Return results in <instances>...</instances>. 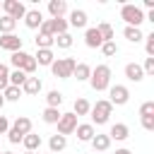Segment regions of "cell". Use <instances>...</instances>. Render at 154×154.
<instances>
[{"label":"cell","mask_w":154,"mask_h":154,"mask_svg":"<svg viewBox=\"0 0 154 154\" xmlns=\"http://www.w3.org/2000/svg\"><path fill=\"white\" fill-rule=\"evenodd\" d=\"M36 67H38V65H36V60H34V55H29V53H26V58H24V63H22V67H19V70H22V72H24L26 77H31Z\"/></svg>","instance_id":"obj_28"},{"label":"cell","mask_w":154,"mask_h":154,"mask_svg":"<svg viewBox=\"0 0 154 154\" xmlns=\"http://www.w3.org/2000/svg\"><path fill=\"white\" fill-rule=\"evenodd\" d=\"M89 108H91V103H89L87 99H75L72 113H75V116H89Z\"/></svg>","instance_id":"obj_25"},{"label":"cell","mask_w":154,"mask_h":154,"mask_svg":"<svg viewBox=\"0 0 154 154\" xmlns=\"http://www.w3.org/2000/svg\"><path fill=\"white\" fill-rule=\"evenodd\" d=\"M10 128L24 137V135H29V132H31V128H34V125H31V118H26V116H19V118H14V123H12Z\"/></svg>","instance_id":"obj_14"},{"label":"cell","mask_w":154,"mask_h":154,"mask_svg":"<svg viewBox=\"0 0 154 154\" xmlns=\"http://www.w3.org/2000/svg\"><path fill=\"white\" fill-rule=\"evenodd\" d=\"M60 116H63V113H60V108H51V106H46V108H43V113H41V118H43V123H46V125H55V123L60 120Z\"/></svg>","instance_id":"obj_23"},{"label":"cell","mask_w":154,"mask_h":154,"mask_svg":"<svg viewBox=\"0 0 154 154\" xmlns=\"http://www.w3.org/2000/svg\"><path fill=\"white\" fill-rule=\"evenodd\" d=\"M0 12H2V2H0Z\"/></svg>","instance_id":"obj_47"},{"label":"cell","mask_w":154,"mask_h":154,"mask_svg":"<svg viewBox=\"0 0 154 154\" xmlns=\"http://www.w3.org/2000/svg\"><path fill=\"white\" fill-rule=\"evenodd\" d=\"M7 87H10V70H7V65L0 63V91H5Z\"/></svg>","instance_id":"obj_34"},{"label":"cell","mask_w":154,"mask_h":154,"mask_svg":"<svg viewBox=\"0 0 154 154\" xmlns=\"http://www.w3.org/2000/svg\"><path fill=\"white\" fill-rule=\"evenodd\" d=\"M142 116H154V101H144L140 106V118Z\"/></svg>","instance_id":"obj_38"},{"label":"cell","mask_w":154,"mask_h":154,"mask_svg":"<svg viewBox=\"0 0 154 154\" xmlns=\"http://www.w3.org/2000/svg\"><path fill=\"white\" fill-rule=\"evenodd\" d=\"M41 89H43V82H41L38 77H34V75L26 77V82L22 84V94H26V96H36Z\"/></svg>","instance_id":"obj_11"},{"label":"cell","mask_w":154,"mask_h":154,"mask_svg":"<svg viewBox=\"0 0 154 154\" xmlns=\"http://www.w3.org/2000/svg\"><path fill=\"white\" fill-rule=\"evenodd\" d=\"M0 154H14V152H0Z\"/></svg>","instance_id":"obj_45"},{"label":"cell","mask_w":154,"mask_h":154,"mask_svg":"<svg viewBox=\"0 0 154 154\" xmlns=\"http://www.w3.org/2000/svg\"><path fill=\"white\" fill-rule=\"evenodd\" d=\"M24 58H26V51H17V53H12V55H10L12 67H14V70H19V67H22V63H24Z\"/></svg>","instance_id":"obj_36"},{"label":"cell","mask_w":154,"mask_h":154,"mask_svg":"<svg viewBox=\"0 0 154 154\" xmlns=\"http://www.w3.org/2000/svg\"><path fill=\"white\" fill-rule=\"evenodd\" d=\"M75 132H77V140L79 142H91V137L96 135V128L91 123H77Z\"/></svg>","instance_id":"obj_12"},{"label":"cell","mask_w":154,"mask_h":154,"mask_svg":"<svg viewBox=\"0 0 154 154\" xmlns=\"http://www.w3.org/2000/svg\"><path fill=\"white\" fill-rule=\"evenodd\" d=\"M26 82V75L22 72V70H14V72H10V84L12 87H19L22 89V84Z\"/></svg>","instance_id":"obj_32"},{"label":"cell","mask_w":154,"mask_h":154,"mask_svg":"<svg viewBox=\"0 0 154 154\" xmlns=\"http://www.w3.org/2000/svg\"><path fill=\"white\" fill-rule=\"evenodd\" d=\"M91 147H94V152H96V154H103V152L111 147V137H108V135H103V132H96V135L91 137Z\"/></svg>","instance_id":"obj_15"},{"label":"cell","mask_w":154,"mask_h":154,"mask_svg":"<svg viewBox=\"0 0 154 154\" xmlns=\"http://www.w3.org/2000/svg\"><path fill=\"white\" fill-rule=\"evenodd\" d=\"M2 106H5V99H2V91H0V111H2Z\"/></svg>","instance_id":"obj_44"},{"label":"cell","mask_w":154,"mask_h":154,"mask_svg":"<svg viewBox=\"0 0 154 154\" xmlns=\"http://www.w3.org/2000/svg\"><path fill=\"white\" fill-rule=\"evenodd\" d=\"M140 120H142V128L144 130H149V132L154 130V116H142Z\"/></svg>","instance_id":"obj_40"},{"label":"cell","mask_w":154,"mask_h":154,"mask_svg":"<svg viewBox=\"0 0 154 154\" xmlns=\"http://www.w3.org/2000/svg\"><path fill=\"white\" fill-rule=\"evenodd\" d=\"M123 36H125L130 43H140V41H144L142 29H137V26H125V29H123Z\"/></svg>","instance_id":"obj_24"},{"label":"cell","mask_w":154,"mask_h":154,"mask_svg":"<svg viewBox=\"0 0 154 154\" xmlns=\"http://www.w3.org/2000/svg\"><path fill=\"white\" fill-rule=\"evenodd\" d=\"M87 19H89V17H87V12H84V10H72V12H70L67 24H70V26H75V29H84V26H87Z\"/></svg>","instance_id":"obj_17"},{"label":"cell","mask_w":154,"mask_h":154,"mask_svg":"<svg viewBox=\"0 0 154 154\" xmlns=\"http://www.w3.org/2000/svg\"><path fill=\"white\" fill-rule=\"evenodd\" d=\"M84 43H87V48H101L103 38H101V34H99L96 26H89V29L84 31Z\"/></svg>","instance_id":"obj_13"},{"label":"cell","mask_w":154,"mask_h":154,"mask_svg":"<svg viewBox=\"0 0 154 154\" xmlns=\"http://www.w3.org/2000/svg\"><path fill=\"white\" fill-rule=\"evenodd\" d=\"M24 154H36V152H24Z\"/></svg>","instance_id":"obj_46"},{"label":"cell","mask_w":154,"mask_h":154,"mask_svg":"<svg viewBox=\"0 0 154 154\" xmlns=\"http://www.w3.org/2000/svg\"><path fill=\"white\" fill-rule=\"evenodd\" d=\"M75 65H77L75 58H55L53 65H51V72H53V77H58V79H70L72 72H75Z\"/></svg>","instance_id":"obj_4"},{"label":"cell","mask_w":154,"mask_h":154,"mask_svg":"<svg viewBox=\"0 0 154 154\" xmlns=\"http://www.w3.org/2000/svg\"><path fill=\"white\" fill-rule=\"evenodd\" d=\"M41 22H43L41 10H26V14H24V24H26V29H38Z\"/></svg>","instance_id":"obj_16"},{"label":"cell","mask_w":154,"mask_h":154,"mask_svg":"<svg viewBox=\"0 0 154 154\" xmlns=\"http://www.w3.org/2000/svg\"><path fill=\"white\" fill-rule=\"evenodd\" d=\"M7 130H10V120L5 116H0V135H7Z\"/></svg>","instance_id":"obj_41"},{"label":"cell","mask_w":154,"mask_h":154,"mask_svg":"<svg viewBox=\"0 0 154 154\" xmlns=\"http://www.w3.org/2000/svg\"><path fill=\"white\" fill-rule=\"evenodd\" d=\"M48 154H51V152H48Z\"/></svg>","instance_id":"obj_48"},{"label":"cell","mask_w":154,"mask_h":154,"mask_svg":"<svg viewBox=\"0 0 154 154\" xmlns=\"http://www.w3.org/2000/svg\"><path fill=\"white\" fill-rule=\"evenodd\" d=\"M34 60H36V65L51 67V65H53V60H55V55H53V51H51V48H38V51H36V55H34Z\"/></svg>","instance_id":"obj_18"},{"label":"cell","mask_w":154,"mask_h":154,"mask_svg":"<svg viewBox=\"0 0 154 154\" xmlns=\"http://www.w3.org/2000/svg\"><path fill=\"white\" fill-rule=\"evenodd\" d=\"M108 137H111V142L116 140V142H123V140H128L130 137V128L125 125V123H113L111 125V130L106 132Z\"/></svg>","instance_id":"obj_9"},{"label":"cell","mask_w":154,"mask_h":154,"mask_svg":"<svg viewBox=\"0 0 154 154\" xmlns=\"http://www.w3.org/2000/svg\"><path fill=\"white\" fill-rule=\"evenodd\" d=\"M53 46H58V48H70V46H72V34L65 31V34L55 36V38H53Z\"/></svg>","instance_id":"obj_30"},{"label":"cell","mask_w":154,"mask_h":154,"mask_svg":"<svg viewBox=\"0 0 154 154\" xmlns=\"http://www.w3.org/2000/svg\"><path fill=\"white\" fill-rule=\"evenodd\" d=\"M2 12L17 22V19H24L26 7H24V2H19V0H2Z\"/></svg>","instance_id":"obj_6"},{"label":"cell","mask_w":154,"mask_h":154,"mask_svg":"<svg viewBox=\"0 0 154 154\" xmlns=\"http://www.w3.org/2000/svg\"><path fill=\"white\" fill-rule=\"evenodd\" d=\"M89 84H91L94 91H106V89L111 87V67H108V65H96V67H91Z\"/></svg>","instance_id":"obj_1"},{"label":"cell","mask_w":154,"mask_h":154,"mask_svg":"<svg viewBox=\"0 0 154 154\" xmlns=\"http://www.w3.org/2000/svg\"><path fill=\"white\" fill-rule=\"evenodd\" d=\"M19 96H22V89H19V87H12V84H10V87L2 91L5 103H7V101H12V103H14V101H19Z\"/></svg>","instance_id":"obj_29"},{"label":"cell","mask_w":154,"mask_h":154,"mask_svg":"<svg viewBox=\"0 0 154 154\" xmlns=\"http://www.w3.org/2000/svg\"><path fill=\"white\" fill-rule=\"evenodd\" d=\"M142 72H144V77H147V75H154V58H144Z\"/></svg>","instance_id":"obj_39"},{"label":"cell","mask_w":154,"mask_h":154,"mask_svg":"<svg viewBox=\"0 0 154 154\" xmlns=\"http://www.w3.org/2000/svg\"><path fill=\"white\" fill-rule=\"evenodd\" d=\"M108 94H111V106H125L130 101V89L125 84H111L108 87Z\"/></svg>","instance_id":"obj_5"},{"label":"cell","mask_w":154,"mask_h":154,"mask_svg":"<svg viewBox=\"0 0 154 154\" xmlns=\"http://www.w3.org/2000/svg\"><path fill=\"white\" fill-rule=\"evenodd\" d=\"M120 19L125 22V26H137V29H140L142 22H144V12H142V7L125 2V5L120 7Z\"/></svg>","instance_id":"obj_3"},{"label":"cell","mask_w":154,"mask_h":154,"mask_svg":"<svg viewBox=\"0 0 154 154\" xmlns=\"http://www.w3.org/2000/svg\"><path fill=\"white\" fill-rule=\"evenodd\" d=\"M41 135H36V132H29V135H24V140H22V144H24V149L26 152H36L38 147H41Z\"/></svg>","instance_id":"obj_21"},{"label":"cell","mask_w":154,"mask_h":154,"mask_svg":"<svg viewBox=\"0 0 154 154\" xmlns=\"http://www.w3.org/2000/svg\"><path fill=\"white\" fill-rule=\"evenodd\" d=\"M46 103H48L51 108H60V103H63V94H60L58 89H51V91L46 94Z\"/></svg>","instance_id":"obj_27"},{"label":"cell","mask_w":154,"mask_h":154,"mask_svg":"<svg viewBox=\"0 0 154 154\" xmlns=\"http://www.w3.org/2000/svg\"><path fill=\"white\" fill-rule=\"evenodd\" d=\"M0 48L10 51V53H17V51H22V38L17 34H2L0 36Z\"/></svg>","instance_id":"obj_8"},{"label":"cell","mask_w":154,"mask_h":154,"mask_svg":"<svg viewBox=\"0 0 154 154\" xmlns=\"http://www.w3.org/2000/svg\"><path fill=\"white\" fill-rule=\"evenodd\" d=\"M48 14H51V19H63L67 14V2L65 0H48Z\"/></svg>","instance_id":"obj_10"},{"label":"cell","mask_w":154,"mask_h":154,"mask_svg":"<svg viewBox=\"0 0 154 154\" xmlns=\"http://www.w3.org/2000/svg\"><path fill=\"white\" fill-rule=\"evenodd\" d=\"M0 152H2V149H0Z\"/></svg>","instance_id":"obj_49"},{"label":"cell","mask_w":154,"mask_h":154,"mask_svg":"<svg viewBox=\"0 0 154 154\" xmlns=\"http://www.w3.org/2000/svg\"><path fill=\"white\" fill-rule=\"evenodd\" d=\"M96 29H99V34H101V38H103V41H113V36H116V34H113V26H111L108 22H101Z\"/></svg>","instance_id":"obj_31"},{"label":"cell","mask_w":154,"mask_h":154,"mask_svg":"<svg viewBox=\"0 0 154 154\" xmlns=\"http://www.w3.org/2000/svg\"><path fill=\"white\" fill-rule=\"evenodd\" d=\"M36 48H51V51H53V36L38 34V36H36Z\"/></svg>","instance_id":"obj_35"},{"label":"cell","mask_w":154,"mask_h":154,"mask_svg":"<svg viewBox=\"0 0 154 154\" xmlns=\"http://www.w3.org/2000/svg\"><path fill=\"white\" fill-rule=\"evenodd\" d=\"M55 125H58V135H63V137H65V135H72L75 128H77V116H75L72 111H70V113H63Z\"/></svg>","instance_id":"obj_7"},{"label":"cell","mask_w":154,"mask_h":154,"mask_svg":"<svg viewBox=\"0 0 154 154\" xmlns=\"http://www.w3.org/2000/svg\"><path fill=\"white\" fill-rule=\"evenodd\" d=\"M101 53H103L106 58H113V55L118 53V46H116V41H103V43H101Z\"/></svg>","instance_id":"obj_33"},{"label":"cell","mask_w":154,"mask_h":154,"mask_svg":"<svg viewBox=\"0 0 154 154\" xmlns=\"http://www.w3.org/2000/svg\"><path fill=\"white\" fill-rule=\"evenodd\" d=\"M67 147V137H63V135H51V140H48V149H51V154H60L63 149Z\"/></svg>","instance_id":"obj_20"},{"label":"cell","mask_w":154,"mask_h":154,"mask_svg":"<svg viewBox=\"0 0 154 154\" xmlns=\"http://www.w3.org/2000/svg\"><path fill=\"white\" fill-rule=\"evenodd\" d=\"M116 154H132L130 149H125V147H120V149H116Z\"/></svg>","instance_id":"obj_43"},{"label":"cell","mask_w":154,"mask_h":154,"mask_svg":"<svg viewBox=\"0 0 154 154\" xmlns=\"http://www.w3.org/2000/svg\"><path fill=\"white\" fill-rule=\"evenodd\" d=\"M144 51H147V58H154V31L144 36Z\"/></svg>","instance_id":"obj_37"},{"label":"cell","mask_w":154,"mask_h":154,"mask_svg":"<svg viewBox=\"0 0 154 154\" xmlns=\"http://www.w3.org/2000/svg\"><path fill=\"white\" fill-rule=\"evenodd\" d=\"M111 113H113V106L108 99H99L91 108H89V116H91V125H106L111 120Z\"/></svg>","instance_id":"obj_2"},{"label":"cell","mask_w":154,"mask_h":154,"mask_svg":"<svg viewBox=\"0 0 154 154\" xmlns=\"http://www.w3.org/2000/svg\"><path fill=\"white\" fill-rule=\"evenodd\" d=\"M14 26H17V22L12 17H7V14L0 17V36L2 34H14Z\"/></svg>","instance_id":"obj_26"},{"label":"cell","mask_w":154,"mask_h":154,"mask_svg":"<svg viewBox=\"0 0 154 154\" xmlns=\"http://www.w3.org/2000/svg\"><path fill=\"white\" fill-rule=\"evenodd\" d=\"M89 75H91V65H87V63H77L75 65L72 77H77V82H89Z\"/></svg>","instance_id":"obj_22"},{"label":"cell","mask_w":154,"mask_h":154,"mask_svg":"<svg viewBox=\"0 0 154 154\" xmlns=\"http://www.w3.org/2000/svg\"><path fill=\"white\" fill-rule=\"evenodd\" d=\"M144 7L147 10H154V0H144Z\"/></svg>","instance_id":"obj_42"},{"label":"cell","mask_w":154,"mask_h":154,"mask_svg":"<svg viewBox=\"0 0 154 154\" xmlns=\"http://www.w3.org/2000/svg\"><path fill=\"white\" fill-rule=\"evenodd\" d=\"M125 77H128L130 82H142V79H144L142 65H140V63H128V65H125Z\"/></svg>","instance_id":"obj_19"}]
</instances>
